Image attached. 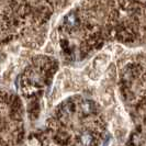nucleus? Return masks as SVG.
<instances>
[{"mask_svg":"<svg viewBox=\"0 0 146 146\" xmlns=\"http://www.w3.org/2000/svg\"><path fill=\"white\" fill-rule=\"evenodd\" d=\"M81 143L85 146H89L92 143V136L89 133H84L81 136Z\"/></svg>","mask_w":146,"mask_h":146,"instance_id":"1","label":"nucleus"}]
</instances>
